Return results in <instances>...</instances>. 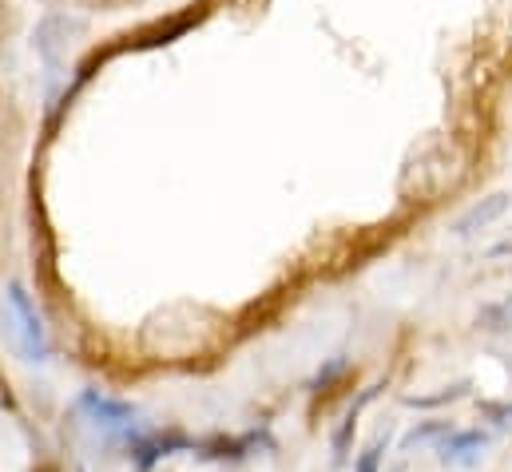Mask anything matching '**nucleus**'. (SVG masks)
Segmentation results:
<instances>
[{"label": "nucleus", "mask_w": 512, "mask_h": 472, "mask_svg": "<svg viewBox=\"0 0 512 472\" xmlns=\"http://www.w3.org/2000/svg\"><path fill=\"white\" fill-rule=\"evenodd\" d=\"M385 449H389V429H382L362 453H358V461H354V472H382V461H385Z\"/></svg>", "instance_id": "6e6552de"}, {"label": "nucleus", "mask_w": 512, "mask_h": 472, "mask_svg": "<svg viewBox=\"0 0 512 472\" xmlns=\"http://www.w3.org/2000/svg\"><path fill=\"white\" fill-rule=\"evenodd\" d=\"M469 393V381H457V385H445L441 393H429V397H401L405 405H413V409H437V405H449V401H457V397H465Z\"/></svg>", "instance_id": "1a4fd4ad"}, {"label": "nucleus", "mask_w": 512, "mask_h": 472, "mask_svg": "<svg viewBox=\"0 0 512 472\" xmlns=\"http://www.w3.org/2000/svg\"><path fill=\"white\" fill-rule=\"evenodd\" d=\"M88 28L92 24L80 12H48L32 28V52L40 56V64L48 72H60L68 64V56L88 40Z\"/></svg>", "instance_id": "f03ea898"}, {"label": "nucleus", "mask_w": 512, "mask_h": 472, "mask_svg": "<svg viewBox=\"0 0 512 472\" xmlns=\"http://www.w3.org/2000/svg\"><path fill=\"white\" fill-rule=\"evenodd\" d=\"M477 326H481L485 334H512V294L489 302V306H481Z\"/></svg>", "instance_id": "0eeeda50"}, {"label": "nucleus", "mask_w": 512, "mask_h": 472, "mask_svg": "<svg viewBox=\"0 0 512 472\" xmlns=\"http://www.w3.org/2000/svg\"><path fill=\"white\" fill-rule=\"evenodd\" d=\"M4 409H16V397H12L8 377H0V413H4Z\"/></svg>", "instance_id": "f8f14e48"}, {"label": "nucleus", "mask_w": 512, "mask_h": 472, "mask_svg": "<svg viewBox=\"0 0 512 472\" xmlns=\"http://www.w3.org/2000/svg\"><path fill=\"white\" fill-rule=\"evenodd\" d=\"M512 207V195L505 191H497V195H489V199H481V203H473L457 223H453V235L457 238H473L477 231H485V227H493L497 219H505V211Z\"/></svg>", "instance_id": "39448f33"}, {"label": "nucleus", "mask_w": 512, "mask_h": 472, "mask_svg": "<svg viewBox=\"0 0 512 472\" xmlns=\"http://www.w3.org/2000/svg\"><path fill=\"white\" fill-rule=\"evenodd\" d=\"M485 417H497V425H512V405H497V401H485L481 405Z\"/></svg>", "instance_id": "9b49d317"}, {"label": "nucleus", "mask_w": 512, "mask_h": 472, "mask_svg": "<svg viewBox=\"0 0 512 472\" xmlns=\"http://www.w3.org/2000/svg\"><path fill=\"white\" fill-rule=\"evenodd\" d=\"M0 338L8 342V350L20 361H48L52 357V338L44 318L32 306V294L24 290V282H8L0 294Z\"/></svg>", "instance_id": "f257e3e1"}, {"label": "nucleus", "mask_w": 512, "mask_h": 472, "mask_svg": "<svg viewBox=\"0 0 512 472\" xmlns=\"http://www.w3.org/2000/svg\"><path fill=\"white\" fill-rule=\"evenodd\" d=\"M449 433H453V425H449V421H425V425H417V429H409V433L401 437V453H417V449L441 445Z\"/></svg>", "instance_id": "423d86ee"}, {"label": "nucleus", "mask_w": 512, "mask_h": 472, "mask_svg": "<svg viewBox=\"0 0 512 472\" xmlns=\"http://www.w3.org/2000/svg\"><path fill=\"white\" fill-rule=\"evenodd\" d=\"M350 373V361L346 357H334V361H326L322 369H318V377H314V393H330L342 377Z\"/></svg>", "instance_id": "9d476101"}, {"label": "nucleus", "mask_w": 512, "mask_h": 472, "mask_svg": "<svg viewBox=\"0 0 512 472\" xmlns=\"http://www.w3.org/2000/svg\"><path fill=\"white\" fill-rule=\"evenodd\" d=\"M485 449H489V433H481V429H453L437 445V461L445 469H477L485 461Z\"/></svg>", "instance_id": "7ed1b4c3"}, {"label": "nucleus", "mask_w": 512, "mask_h": 472, "mask_svg": "<svg viewBox=\"0 0 512 472\" xmlns=\"http://www.w3.org/2000/svg\"><path fill=\"white\" fill-rule=\"evenodd\" d=\"M80 413H84L96 429H104V433H128L131 425H135V409H131V405L112 401V397H104V393H96V389H88V393L80 397Z\"/></svg>", "instance_id": "20e7f679"}]
</instances>
